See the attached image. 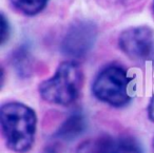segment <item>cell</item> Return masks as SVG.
Returning <instances> with one entry per match:
<instances>
[{"label":"cell","instance_id":"6da1fadb","mask_svg":"<svg viewBox=\"0 0 154 153\" xmlns=\"http://www.w3.org/2000/svg\"><path fill=\"white\" fill-rule=\"evenodd\" d=\"M0 125L10 150L26 153L33 147L37 116L32 108L19 101L7 102L0 109Z\"/></svg>","mask_w":154,"mask_h":153},{"label":"cell","instance_id":"7a4b0ae2","mask_svg":"<svg viewBox=\"0 0 154 153\" xmlns=\"http://www.w3.org/2000/svg\"><path fill=\"white\" fill-rule=\"evenodd\" d=\"M84 85V72L76 60L63 61L50 78L39 85L41 98L49 104L69 106L78 98Z\"/></svg>","mask_w":154,"mask_h":153},{"label":"cell","instance_id":"3957f363","mask_svg":"<svg viewBox=\"0 0 154 153\" xmlns=\"http://www.w3.org/2000/svg\"><path fill=\"white\" fill-rule=\"evenodd\" d=\"M131 77L122 67L111 64L103 68L92 83V93L101 102L122 108L131 100Z\"/></svg>","mask_w":154,"mask_h":153},{"label":"cell","instance_id":"277c9868","mask_svg":"<svg viewBox=\"0 0 154 153\" xmlns=\"http://www.w3.org/2000/svg\"><path fill=\"white\" fill-rule=\"evenodd\" d=\"M97 27L90 20H76L66 31L60 50L73 60L84 58L91 52L97 39Z\"/></svg>","mask_w":154,"mask_h":153},{"label":"cell","instance_id":"5b68a950","mask_svg":"<svg viewBox=\"0 0 154 153\" xmlns=\"http://www.w3.org/2000/svg\"><path fill=\"white\" fill-rule=\"evenodd\" d=\"M119 49L133 60H146L154 52V32L146 26L132 27L118 37Z\"/></svg>","mask_w":154,"mask_h":153},{"label":"cell","instance_id":"8992f818","mask_svg":"<svg viewBox=\"0 0 154 153\" xmlns=\"http://www.w3.org/2000/svg\"><path fill=\"white\" fill-rule=\"evenodd\" d=\"M98 153H143L140 144L129 135L103 136L97 138Z\"/></svg>","mask_w":154,"mask_h":153},{"label":"cell","instance_id":"52a82bcc","mask_svg":"<svg viewBox=\"0 0 154 153\" xmlns=\"http://www.w3.org/2000/svg\"><path fill=\"white\" fill-rule=\"evenodd\" d=\"M87 117L82 112H74L58 127L54 136L63 142H72L82 136L87 131Z\"/></svg>","mask_w":154,"mask_h":153},{"label":"cell","instance_id":"ba28073f","mask_svg":"<svg viewBox=\"0 0 154 153\" xmlns=\"http://www.w3.org/2000/svg\"><path fill=\"white\" fill-rule=\"evenodd\" d=\"M14 8L26 16H35L42 12L49 0H10Z\"/></svg>","mask_w":154,"mask_h":153},{"label":"cell","instance_id":"9c48e42d","mask_svg":"<svg viewBox=\"0 0 154 153\" xmlns=\"http://www.w3.org/2000/svg\"><path fill=\"white\" fill-rule=\"evenodd\" d=\"M13 66L17 73L21 76H29L32 69V59L30 52L26 47H21L13 55Z\"/></svg>","mask_w":154,"mask_h":153},{"label":"cell","instance_id":"30bf717a","mask_svg":"<svg viewBox=\"0 0 154 153\" xmlns=\"http://www.w3.org/2000/svg\"><path fill=\"white\" fill-rule=\"evenodd\" d=\"M0 21H1V32H0V38H1V45H5L7 40L10 38L11 35V27H10V22L7 19L5 15L1 13V17H0Z\"/></svg>","mask_w":154,"mask_h":153},{"label":"cell","instance_id":"8fae6325","mask_svg":"<svg viewBox=\"0 0 154 153\" xmlns=\"http://www.w3.org/2000/svg\"><path fill=\"white\" fill-rule=\"evenodd\" d=\"M76 153H98L97 139H90L79 145Z\"/></svg>","mask_w":154,"mask_h":153},{"label":"cell","instance_id":"7c38bea8","mask_svg":"<svg viewBox=\"0 0 154 153\" xmlns=\"http://www.w3.org/2000/svg\"><path fill=\"white\" fill-rule=\"evenodd\" d=\"M148 116H149L150 120L154 123V96L151 98L148 106Z\"/></svg>","mask_w":154,"mask_h":153},{"label":"cell","instance_id":"4fadbf2b","mask_svg":"<svg viewBox=\"0 0 154 153\" xmlns=\"http://www.w3.org/2000/svg\"><path fill=\"white\" fill-rule=\"evenodd\" d=\"M140 0H119V2L122 5H126V7H131V5H134L136 3H138Z\"/></svg>","mask_w":154,"mask_h":153},{"label":"cell","instance_id":"5bb4252c","mask_svg":"<svg viewBox=\"0 0 154 153\" xmlns=\"http://www.w3.org/2000/svg\"><path fill=\"white\" fill-rule=\"evenodd\" d=\"M152 10H153V13H154V0H153V5H152Z\"/></svg>","mask_w":154,"mask_h":153},{"label":"cell","instance_id":"9a60e30c","mask_svg":"<svg viewBox=\"0 0 154 153\" xmlns=\"http://www.w3.org/2000/svg\"><path fill=\"white\" fill-rule=\"evenodd\" d=\"M153 147H154V139H153Z\"/></svg>","mask_w":154,"mask_h":153}]
</instances>
